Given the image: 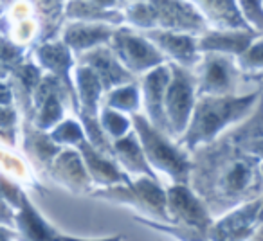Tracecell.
<instances>
[{
    "mask_svg": "<svg viewBox=\"0 0 263 241\" xmlns=\"http://www.w3.org/2000/svg\"><path fill=\"white\" fill-rule=\"evenodd\" d=\"M238 8H241V16L243 20L247 22V26H254L256 27V33L261 34V29H263V13H261V8L263 4L261 2H241L238 4Z\"/></svg>",
    "mask_w": 263,
    "mask_h": 241,
    "instance_id": "obj_30",
    "label": "cell"
},
{
    "mask_svg": "<svg viewBox=\"0 0 263 241\" xmlns=\"http://www.w3.org/2000/svg\"><path fill=\"white\" fill-rule=\"evenodd\" d=\"M13 99V88L11 85L0 81V106H9Z\"/></svg>",
    "mask_w": 263,
    "mask_h": 241,
    "instance_id": "obj_33",
    "label": "cell"
},
{
    "mask_svg": "<svg viewBox=\"0 0 263 241\" xmlns=\"http://www.w3.org/2000/svg\"><path fill=\"white\" fill-rule=\"evenodd\" d=\"M261 158L241 151L229 139L204 148L191 162L190 178L211 212H222L241 202L258 200L261 193ZM205 207V209H208Z\"/></svg>",
    "mask_w": 263,
    "mask_h": 241,
    "instance_id": "obj_1",
    "label": "cell"
},
{
    "mask_svg": "<svg viewBox=\"0 0 263 241\" xmlns=\"http://www.w3.org/2000/svg\"><path fill=\"white\" fill-rule=\"evenodd\" d=\"M126 18L130 24L141 27V29H154L155 27V11L152 2H136L128 4Z\"/></svg>",
    "mask_w": 263,
    "mask_h": 241,
    "instance_id": "obj_25",
    "label": "cell"
},
{
    "mask_svg": "<svg viewBox=\"0 0 263 241\" xmlns=\"http://www.w3.org/2000/svg\"><path fill=\"white\" fill-rule=\"evenodd\" d=\"M170 81V67L161 65L157 69L150 70L148 76L143 81V92H144V105L150 117V125L157 132H166L164 123V112H162V99Z\"/></svg>",
    "mask_w": 263,
    "mask_h": 241,
    "instance_id": "obj_13",
    "label": "cell"
},
{
    "mask_svg": "<svg viewBox=\"0 0 263 241\" xmlns=\"http://www.w3.org/2000/svg\"><path fill=\"white\" fill-rule=\"evenodd\" d=\"M80 151H81V160L83 166L88 173V178H94L99 184H106V186H112V184H130L126 175L119 171L116 164L112 160L101 155L99 151H96L90 144L85 140L80 144Z\"/></svg>",
    "mask_w": 263,
    "mask_h": 241,
    "instance_id": "obj_14",
    "label": "cell"
},
{
    "mask_svg": "<svg viewBox=\"0 0 263 241\" xmlns=\"http://www.w3.org/2000/svg\"><path fill=\"white\" fill-rule=\"evenodd\" d=\"M112 151L117 155L119 162L132 173H143L148 175L152 180H155V175L152 173L150 166H148L146 158L143 155V150L139 146L136 133H128L126 137H121L114 143Z\"/></svg>",
    "mask_w": 263,
    "mask_h": 241,
    "instance_id": "obj_21",
    "label": "cell"
},
{
    "mask_svg": "<svg viewBox=\"0 0 263 241\" xmlns=\"http://www.w3.org/2000/svg\"><path fill=\"white\" fill-rule=\"evenodd\" d=\"M49 139L60 144H78V146H80L81 143H85V133H83V128H81L78 123H74V120H65V123L56 126L54 132L49 135Z\"/></svg>",
    "mask_w": 263,
    "mask_h": 241,
    "instance_id": "obj_27",
    "label": "cell"
},
{
    "mask_svg": "<svg viewBox=\"0 0 263 241\" xmlns=\"http://www.w3.org/2000/svg\"><path fill=\"white\" fill-rule=\"evenodd\" d=\"M52 173L60 182L69 184L74 189H85L90 182L81 157L76 151H63L52 162Z\"/></svg>",
    "mask_w": 263,
    "mask_h": 241,
    "instance_id": "obj_19",
    "label": "cell"
},
{
    "mask_svg": "<svg viewBox=\"0 0 263 241\" xmlns=\"http://www.w3.org/2000/svg\"><path fill=\"white\" fill-rule=\"evenodd\" d=\"M110 40H112L110 51L114 52L117 62L124 65V70L144 72L148 69H157L162 65L164 56L146 38L134 34L130 29L114 31Z\"/></svg>",
    "mask_w": 263,
    "mask_h": 241,
    "instance_id": "obj_5",
    "label": "cell"
},
{
    "mask_svg": "<svg viewBox=\"0 0 263 241\" xmlns=\"http://www.w3.org/2000/svg\"><path fill=\"white\" fill-rule=\"evenodd\" d=\"M58 241H88V239H78V237L58 236ZM94 241H121V237H112V239H94Z\"/></svg>",
    "mask_w": 263,
    "mask_h": 241,
    "instance_id": "obj_34",
    "label": "cell"
},
{
    "mask_svg": "<svg viewBox=\"0 0 263 241\" xmlns=\"http://www.w3.org/2000/svg\"><path fill=\"white\" fill-rule=\"evenodd\" d=\"M36 54L42 65L51 70L56 79L62 81V85L65 87V90L69 92L72 101H76V92L72 90V85H70V77H69L70 63H72L69 49H67L62 42H58V44H44L42 47H38Z\"/></svg>",
    "mask_w": 263,
    "mask_h": 241,
    "instance_id": "obj_16",
    "label": "cell"
},
{
    "mask_svg": "<svg viewBox=\"0 0 263 241\" xmlns=\"http://www.w3.org/2000/svg\"><path fill=\"white\" fill-rule=\"evenodd\" d=\"M259 92L249 95H202L193 106L191 123L186 128L182 146L195 150L198 144L211 143L226 126L236 123L251 112L252 106L258 103Z\"/></svg>",
    "mask_w": 263,
    "mask_h": 241,
    "instance_id": "obj_2",
    "label": "cell"
},
{
    "mask_svg": "<svg viewBox=\"0 0 263 241\" xmlns=\"http://www.w3.org/2000/svg\"><path fill=\"white\" fill-rule=\"evenodd\" d=\"M195 87L200 95H231L236 88L238 69L227 56H204L198 72L195 74Z\"/></svg>",
    "mask_w": 263,
    "mask_h": 241,
    "instance_id": "obj_7",
    "label": "cell"
},
{
    "mask_svg": "<svg viewBox=\"0 0 263 241\" xmlns=\"http://www.w3.org/2000/svg\"><path fill=\"white\" fill-rule=\"evenodd\" d=\"M197 8L204 11L208 20L218 31H249L251 27L243 20L240 8L234 2H197Z\"/></svg>",
    "mask_w": 263,
    "mask_h": 241,
    "instance_id": "obj_17",
    "label": "cell"
},
{
    "mask_svg": "<svg viewBox=\"0 0 263 241\" xmlns=\"http://www.w3.org/2000/svg\"><path fill=\"white\" fill-rule=\"evenodd\" d=\"M261 34L256 31H213L197 42V51L208 54H243Z\"/></svg>",
    "mask_w": 263,
    "mask_h": 241,
    "instance_id": "obj_11",
    "label": "cell"
},
{
    "mask_svg": "<svg viewBox=\"0 0 263 241\" xmlns=\"http://www.w3.org/2000/svg\"><path fill=\"white\" fill-rule=\"evenodd\" d=\"M24 49L18 45L11 44L6 38H0V69L9 72V70H15L20 65V59H22Z\"/></svg>",
    "mask_w": 263,
    "mask_h": 241,
    "instance_id": "obj_28",
    "label": "cell"
},
{
    "mask_svg": "<svg viewBox=\"0 0 263 241\" xmlns=\"http://www.w3.org/2000/svg\"><path fill=\"white\" fill-rule=\"evenodd\" d=\"M134 125L137 132L136 137H139V146L148 166H155L159 171H164L166 175L175 178L179 186H186L191 169V160L187 155L173 146L144 117L134 115Z\"/></svg>",
    "mask_w": 263,
    "mask_h": 241,
    "instance_id": "obj_3",
    "label": "cell"
},
{
    "mask_svg": "<svg viewBox=\"0 0 263 241\" xmlns=\"http://www.w3.org/2000/svg\"><path fill=\"white\" fill-rule=\"evenodd\" d=\"M227 139L245 153L261 158V119L258 110L254 112L252 119H249V123L231 133Z\"/></svg>",
    "mask_w": 263,
    "mask_h": 241,
    "instance_id": "obj_23",
    "label": "cell"
},
{
    "mask_svg": "<svg viewBox=\"0 0 263 241\" xmlns=\"http://www.w3.org/2000/svg\"><path fill=\"white\" fill-rule=\"evenodd\" d=\"M114 31L103 24H87L76 22L67 26L63 33V45L74 51H85V49H96L99 44L110 42Z\"/></svg>",
    "mask_w": 263,
    "mask_h": 241,
    "instance_id": "obj_15",
    "label": "cell"
},
{
    "mask_svg": "<svg viewBox=\"0 0 263 241\" xmlns=\"http://www.w3.org/2000/svg\"><path fill=\"white\" fill-rule=\"evenodd\" d=\"M170 67V81L162 99V112H164L166 133L180 135L186 132L190 125V117L195 106V77L184 67L172 63Z\"/></svg>",
    "mask_w": 263,
    "mask_h": 241,
    "instance_id": "obj_4",
    "label": "cell"
},
{
    "mask_svg": "<svg viewBox=\"0 0 263 241\" xmlns=\"http://www.w3.org/2000/svg\"><path fill=\"white\" fill-rule=\"evenodd\" d=\"M76 83L81 117L98 119V103L103 92V87L99 83L98 76L90 69H87V67H80L76 70Z\"/></svg>",
    "mask_w": 263,
    "mask_h": 241,
    "instance_id": "obj_20",
    "label": "cell"
},
{
    "mask_svg": "<svg viewBox=\"0 0 263 241\" xmlns=\"http://www.w3.org/2000/svg\"><path fill=\"white\" fill-rule=\"evenodd\" d=\"M261 62H263L261 40H258V42H254V44H252L251 47L243 52V54H241V67H243L249 74L256 72L259 76V72H261Z\"/></svg>",
    "mask_w": 263,
    "mask_h": 241,
    "instance_id": "obj_31",
    "label": "cell"
},
{
    "mask_svg": "<svg viewBox=\"0 0 263 241\" xmlns=\"http://www.w3.org/2000/svg\"><path fill=\"white\" fill-rule=\"evenodd\" d=\"M18 230L24 241H58L56 232L42 219L36 209L31 207L26 196H22L18 205V214L15 216Z\"/></svg>",
    "mask_w": 263,
    "mask_h": 241,
    "instance_id": "obj_18",
    "label": "cell"
},
{
    "mask_svg": "<svg viewBox=\"0 0 263 241\" xmlns=\"http://www.w3.org/2000/svg\"><path fill=\"white\" fill-rule=\"evenodd\" d=\"M116 2H69L67 4V16L78 18L90 24L94 20L108 24H119L123 16L117 11H108L110 8H117Z\"/></svg>",
    "mask_w": 263,
    "mask_h": 241,
    "instance_id": "obj_22",
    "label": "cell"
},
{
    "mask_svg": "<svg viewBox=\"0 0 263 241\" xmlns=\"http://www.w3.org/2000/svg\"><path fill=\"white\" fill-rule=\"evenodd\" d=\"M0 8H2V6H0Z\"/></svg>",
    "mask_w": 263,
    "mask_h": 241,
    "instance_id": "obj_36",
    "label": "cell"
},
{
    "mask_svg": "<svg viewBox=\"0 0 263 241\" xmlns=\"http://www.w3.org/2000/svg\"><path fill=\"white\" fill-rule=\"evenodd\" d=\"M83 67L90 69L98 76L99 83L105 90L128 83L132 85V74L117 62L114 52L108 47H96L83 56Z\"/></svg>",
    "mask_w": 263,
    "mask_h": 241,
    "instance_id": "obj_10",
    "label": "cell"
},
{
    "mask_svg": "<svg viewBox=\"0 0 263 241\" xmlns=\"http://www.w3.org/2000/svg\"><path fill=\"white\" fill-rule=\"evenodd\" d=\"M103 132H106L108 135L116 137V139H121V137L126 135L128 128H130V123H128L126 117H123L119 112L116 110L105 108L101 112V123H99Z\"/></svg>",
    "mask_w": 263,
    "mask_h": 241,
    "instance_id": "obj_26",
    "label": "cell"
},
{
    "mask_svg": "<svg viewBox=\"0 0 263 241\" xmlns=\"http://www.w3.org/2000/svg\"><path fill=\"white\" fill-rule=\"evenodd\" d=\"M106 105H108L106 108L116 110V112H119V110L136 112L139 108V92H137L136 85H126V87H119L112 90Z\"/></svg>",
    "mask_w": 263,
    "mask_h": 241,
    "instance_id": "obj_24",
    "label": "cell"
},
{
    "mask_svg": "<svg viewBox=\"0 0 263 241\" xmlns=\"http://www.w3.org/2000/svg\"><path fill=\"white\" fill-rule=\"evenodd\" d=\"M166 209L173 219L182 225V229L193 230V236L202 239L208 236L211 227V216H209L202 200L186 186H173L166 193Z\"/></svg>",
    "mask_w": 263,
    "mask_h": 241,
    "instance_id": "obj_6",
    "label": "cell"
},
{
    "mask_svg": "<svg viewBox=\"0 0 263 241\" xmlns=\"http://www.w3.org/2000/svg\"><path fill=\"white\" fill-rule=\"evenodd\" d=\"M33 153L38 160L42 162H51L52 157L58 153V146L52 144V140L47 135H42V133H33Z\"/></svg>",
    "mask_w": 263,
    "mask_h": 241,
    "instance_id": "obj_29",
    "label": "cell"
},
{
    "mask_svg": "<svg viewBox=\"0 0 263 241\" xmlns=\"http://www.w3.org/2000/svg\"><path fill=\"white\" fill-rule=\"evenodd\" d=\"M259 211L261 200H252L240 205L229 214L220 218L215 225L209 227V241H247L259 230Z\"/></svg>",
    "mask_w": 263,
    "mask_h": 241,
    "instance_id": "obj_8",
    "label": "cell"
},
{
    "mask_svg": "<svg viewBox=\"0 0 263 241\" xmlns=\"http://www.w3.org/2000/svg\"><path fill=\"white\" fill-rule=\"evenodd\" d=\"M11 237H13V234L9 232L8 229H2V227H0V241H11Z\"/></svg>",
    "mask_w": 263,
    "mask_h": 241,
    "instance_id": "obj_35",
    "label": "cell"
},
{
    "mask_svg": "<svg viewBox=\"0 0 263 241\" xmlns=\"http://www.w3.org/2000/svg\"><path fill=\"white\" fill-rule=\"evenodd\" d=\"M155 11V27L170 33L205 29V18L187 2H152Z\"/></svg>",
    "mask_w": 263,
    "mask_h": 241,
    "instance_id": "obj_9",
    "label": "cell"
},
{
    "mask_svg": "<svg viewBox=\"0 0 263 241\" xmlns=\"http://www.w3.org/2000/svg\"><path fill=\"white\" fill-rule=\"evenodd\" d=\"M16 123V113L9 106H0V128L13 130Z\"/></svg>",
    "mask_w": 263,
    "mask_h": 241,
    "instance_id": "obj_32",
    "label": "cell"
},
{
    "mask_svg": "<svg viewBox=\"0 0 263 241\" xmlns=\"http://www.w3.org/2000/svg\"><path fill=\"white\" fill-rule=\"evenodd\" d=\"M146 40L157 49L159 52H164L170 58H173L179 67H190L198 62L197 58V40L184 33H170V31H148ZM175 63V65H177Z\"/></svg>",
    "mask_w": 263,
    "mask_h": 241,
    "instance_id": "obj_12",
    "label": "cell"
}]
</instances>
